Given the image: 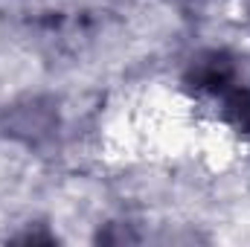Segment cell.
<instances>
[{
  "mask_svg": "<svg viewBox=\"0 0 250 247\" xmlns=\"http://www.w3.org/2000/svg\"><path fill=\"white\" fill-rule=\"evenodd\" d=\"M221 105H224L227 123L242 134H250V84L236 82L233 87H227L221 93Z\"/></svg>",
  "mask_w": 250,
  "mask_h": 247,
  "instance_id": "obj_2",
  "label": "cell"
},
{
  "mask_svg": "<svg viewBox=\"0 0 250 247\" xmlns=\"http://www.w3.org/2000/svg\"><path fill=\"white\" fill-rule=\"evenodd\" d=\"M236 82H239V62L227 50H207L195 56L187 73L189 87H195L198 93H212V96H221Z\"/></svg>",
  "mask_w": 250,
  "mask_h": 247,
  "instance_id": "obj_1",
  "label": "cell"
}]
</instances>
